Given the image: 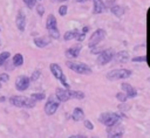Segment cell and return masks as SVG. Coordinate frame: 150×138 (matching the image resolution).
I'll use <instances>...</instances> for the list:
<instances>
[{"label":"cell","instance_id":"6da1fadb","mask_svg":"<svg viewBox=\"0 0 150 138\" xmlns=\"http://www.w3.org/2000/svg\"><path fill=\"white\" fill-rule=\"evenodd\" d=\"M11 105L16 108H25V109H32L36 105V101L33 99L30 96H21V95H13L8 98Z\"/></svg>","mask_w":150,"mask_h":138},{"label":"cell","instance_id":"7a4b0ae2","mask_svg":"<svg viewBox=\"0 0 150 138\" xmlns=\"http://www.w3.org/2000/svg\"><path fill=\"white\" fill-rule=\"evenodd\" d=\"M123 117H124V115H122V113L107 111V112H102L98 116V122L101 124L105 125V126H110V125H114V124L120 123Z\"/></svg>","mask_w":150,"mask_h":138},{"label":"cell","instance_id":"3957f363","mask_svg":"<svg viewBox=\"0 0 150 138\" xmlns=\"http://www.w3.org/2000/svg\"><path fill=\"white\" fill-rule=\"evenodd\" d=\"M132 74V70L130 69H125V68H118V69H112L110 71L107 73L105 77L108 81H118V80H125L129 78Z\"/></svg>","mask_w":150,"mask_h":138},{"label":"cell","instance_id":"277c9868","mask_svg":"<svg viewBox=\"0 0 150 138\" xmlns=\"http://www.w3.org/2000/svg\"><path fill=\"white\" fill-rule=\"evenodd\" d=\"M66 65L68 69L73 70L74 73L76 74H80V75H90L93 74V70L89 65H87L86 63L83 62H74V61H67L66 62Z\"/></svg>","mask_w":150,"mask_h":138},{"label":"cell","instance_id":"5b68a950","mask_svg":"<svg viewBox=\"0 0 150 138\" xmlns=\"http://www.w3.org/2000/svg\"><path fill=\"white\" fill-rule=\"evenodd\" d=\"M49 70H50L52 75L62 84V87H64V88H70V85H69V83H68V81H67V77H66V75H64V73H63V70H62V68H61L57 63H50V64H49Z\"/></svg>","mask_w":150,"mask_h":138},{"label":"cell","instance_id":"8992f818","mask_svg":"<svg viewBox=\"0 0 150 138\" xmlns=\"http://www.w3.org/2000/svg\"><path fill=\"white\" fill-rule=\"evenodd\" d=\"M107 36V32L103 28H98L96 30H94L91 33V35L89 36V41H88V47L89 48H94L96 46H98Z\"/></svg>","mask_w":150,"mask_h":138},{"label":"cell","instance_id":"52a82bcc","mask_svg":"<svg viewBox=\"0 0 150 138\" xmlns=\"http://www.w3.org/2000/svg\"><path fill=\"white\" fill-rule=\"evenodd\" d=\"M114 55H115V53H114V50H112L111 48H104V49L97 55L96 62H97V64H100V65H105V64H108L110 61L114 60Z\"/></svg>","mask_w":150,"mask_h":138},{"label":"cell","instance_id":"ba28073f","mask_svg":"<svg viewBox=\"0 0 150 138\" xmlns=\"http://www.w3.org/2000/svg\"><path fill=\"white\" fill-rule=\"evenodd\" d=\"M55 98H56V97H55ZM55 98H54V96H49L48 99H47V102H46V104H45L43 110H45V113H46L47 116L54 115V113L57 111L59 106H60V103H61V102H60L59 99L55 101Z\"/></svg>","mask_w":150,"mask_h":138},{"label":"cell","instance_id":"9c48e42d","mask_svg":"<svg viewBox=\"0 0 150 138\" xmlns=\"http://www.w3.org/2000/svg\"><path fill=\"white\" fill-rule=\"evenodd\" d=\"M30 78L26 75H20L15 80V89L18 91H26L30 85Z\"/></svg>","mask_w":150,"mask_h":138},{"label":"cell","instance_id":"30bf717a","mask_svg":"<svg viewBox=\"0 0 150 138\" xmlns=\"http://www.w3.org/2000/svg\"><path fill=\"white\" fill-rule=\"evenodd\" d=\"M55 97L56 99H59L61 103H64L69 99H71V96H70V88H61V87H57L55 89Z\"/></svg>","mask_w":150,"mask_h":138},{"label":"cell","instance_id":"8fae6325","mask_svg":"<svg viewBox=\"0 0 150 138\" xmlns=\"http://www.w3.org/2000/svg\"><path fill=\"white\" fill-rule=\"evenodd\" d=\"M105 132L109 137H122L124 134V126L121 123H117V124L107 126Z\"/></svg>","mask_w":150,"mask_h":138},{"label":"cell","instance_id":"7c38bea8","mask_svg":"<svg viewBox=\"0 0 150 138\" xmlns=\"http://www.w3.org/2000/svg\"><path fill=\"white\" fill-rule=\"evenodd\" d=\"M26 14L23 13V11L19 9L18 13H16V16H15V26L18 27V29L20 32H23L26 29Z\"/></svg>","mask_w":150,"mask_h":138},{"label":"cell","instance_id":"4fadbf2b","mask_svg":"<svg viewBox=\"0 0 150 138\" xmlns=\"http://www.w3.org/2000/svg\"><path fill=\"white\" fill-rule=\"evenodd\" d=\"M81 49H82V46H81V44H75V46H73V47L67 48V49L64 50V55H66V57H68V58H70V60H71V58H77L79 55H80Z\"/></svg>","mask_w":150,"mask_h":138},{"label":"cell","instance_id":"5bb4252c","mask_svg":"<svg viewBox=\"0 0 150 138\" xmlns=\"http://www.w3.org/2000/svg\"><path fill=\"white\" fill-rule=\"evenodd\" d=\"M108 9V6L102 0H93V13L101 14Z\"/></svg>","mask_w":150,"mask_h":138},{"label":"cell","instance_id":"9a60e30c","mask_svg":"<svg viewBox=\"0 0 150 138\" xmlns=\"http://www.w3.org/2000/svg\"><path fill=\"white\" fill-rule=\"evenodd\" d=\"M121 88H122V90L127 94V96H128L129 98H135V97L137 96V90H136L130 83L124 82V83L121 84Z\"/></svg>","mask_w":150,"mask_h":138},{"label":"cell","instance_id":"2e32d148","mask_svg":"<svg viewBox=\"0 0 150 138\" xmlns=\"http://www.w3.org/2000/svg\"><path fill=\"white\" fill-rule=\"evenodd\" d=\"M50 37H49V35L48 36H38V37H34V44L38 47V48H45L46 46H48L49 44V42H50Z\"/></svg>","mask_w":150,"mask_h":138},{"label":"cell","instance_id":"e0dca14e","mask_svg":"<svg viewBox=\"0 0 150 138\" xmlns=\"http://www.w3.org/2000/svg\"><path fill=\"white\" fill-rule=\"evenodd\" d=\"M70 118L74 120V122H80V120H83L84 119V111L82 108H74L71 115H70Z\"/></svg>","mask_w":150,"mask_h":138},{"label":"cell","instance_id":"ac0fdd59","mask_svg":"<svg viewBox=\"0 0 150 138\" xmlns=\"http://www.w3.org/2000/svg\"><path fill=\"white\" fill-rule=\"evenodd\" d=\"M128 60H129V53L125 51V50L117 51V53L114 55V61H115L116 63H125Z\"/></svg>","mask_w":150,"mask_h":138},{"label":"cell","instance_id":"d6986e66","mask_svg":"<svg viewBox=\"0 0 150 138\" xmlns=\"http://www.w3.org/2000/svg\"><path fill=\"white\" fill-rule=\"evenodd\" d=\"M110 12H111V14L115 15L116 18H122V16L124 15V13H125V7L115 4L114 6L110 7Z\"/></svg>","mask_w":150,"mask_h":138},{"label":"cell","instance_id":"ffe728a7","mask_svg":"<svg viewBox=\"0 0 150 138\" xmlns=\"http://www.w3.org/2000/svg\"><path fill=\"white\" fill-rule=\"evenodd\" d=\"M46 28H47V30L57 28V21H56L55 15L49 14V15L47 16V19H46Z\"/></svg>","mask_w":150,"mask_h":138},{"label":"cell","instance_id":"44dd1931","mask_svg":"<svg viewBox=\"0 0 150 138\" xmlns=\"http://www.w3.org/2000/svg\"><path fill=\"white\" fill-rule=\"evenodd\" d=\"M80 34V30L79 29H70V30H67L64 34H63V40L64 41H70V40H74L77 37V35Z\"/></svg>","mask_w":150,"mask_h":138},{"label":"cell","instance_id":"7402d4cb","mask_svg":"<svg viewBox=\"0 0 150 138\" xmlns=\"http://www.w3.org/2000/svg\"><path fill=\"white\" fill-rule=\"evenodd\" d=\"M13 65L14 67H21L23 64V55L21 53H16L13 56Z\"/></svg>","mask_w":150,"mask_h":138},{"label":"cell","instance_id":"603a6c76","mask_svg":"<svg viewBox=\"0 0 150 138\" xmlns=\"http://www.w3.org/2000/svg\"><path fill=\"white\" fill-rule=\"evenodd\" d=\"M70 96L71 98H75V99H83L84 98V92L83 91H80V90H73L70 89Z\"/></svg>","mask_w":150,"mask_h":138},{"label":"cell","instance_id":"cb8c5ba5","mask_svg":"<svg viewBox=\"0 0 150 138\" xmlns=\"http://www.w3.org/2000/svg\"><path fill=\"white\" fill-rule=\"evenodd\" d=\"M48 35H49V37H50L52 40H59V39L61 37V34H60V32H59L57 28L49 29V30H48Z\"/></svg>","mask_w":150,"mask_h":138},{"label":"cell","instance_id":"d4e9b609","mask_svg":"<svg viewBox=\"0 0 150 138\" xmlns=\"http://www.w3.org/2000/svg\"><path fill=\"white\" fill-rule=\"evenodd\" d=\"M9 56H11V53L9 51H1L0 53V67H2L7 62V60L9 58Z\"/></svg>","mask_w":150,"mask_h":138},{"label":"cell","instance_id":"484cf974","mask_svg":"<svg viewBox=\"0 0 150 138\" xmlns=\"http://www.w3.org/2000/svg\"><path fill=\"white\" fill-rule=\"evenodd\" d=\"M30 97L33 99H35L36 102H39V101H42L46 98V94L45 92H33V94H30Z\"/></svg>","mask_w":150,"mask_h":138},{"label":"cell","instance_id":"4316f807","mask_svg":"<svg viewBox=\"0 0 150 138\" xmlns=\"http://www.w3.org/2000/svg\"><path fill=\"white\" fill-rule=\"evenodd\" d=\"M40 76H41V70L35 69V70H33V73L30 74L29 78H30V81H32V82H36V81L40 78Z\"/></svg>","mask_w":150,"mask_h":138},{"label":"cell","instance_id":"83f0119b","mask_svg":"<svg viewBox=\"0 0 150 138\" xmlns=\"http://www.w3.org/2000/svg\"><path fill=\"white\" fill-rule=\"evenodd\" d=\"M115 97L117 98V101H118V102H127V99L129 98L124 91H123V92H117V94L115 95Z\"/></svg>","mask_w":150,"mask_h":138},{"label":"cell","instance_id":"f1b7e54d","mask_svg":"<svg viewBox=\"0 0 150 138\" xmlns=\"http://www.w3.org/2000/svg\"><path fill=\"white\" fill-rule=\"evenodd\" d=\"M22 1H23V4L27 6V8L33 9V8L36 6V1H38V0H22Z\"/></svg>","mask_w":150,"mask_h":138},{"label":"cell","instance_id":"f546056e","mask_svg":"<svg viewBox=\"0 0 150 138\" xmlns=\"http://www.w3.org/2000/svg\"><path fill=\"white\" fill-rule=\"evenodd\" d=\"M132 62H146L148 61V57L146 55H139V56H135L131 58Z\"/></svg>","mask_w":150,"mask_h":138},{"label":"cell","instance_id":"4dcf8cb0","mask_svg":"<svg viewBox=\"0 0 150 138\" xmlns=\"http://www.w3.org/2000/svg\"><path fill=\"white\" fill-rule=\"evenodd\" d=\"M35 11H36V13H38L39 16H43V14H45V7L41 4H38L35 6Z\"/></svg>","mask_w":150,"mask_h":138},{"label":"cell","instance_id":"1f68e13d","mask_svg":"<svg viewBox=\"0 0 150 138\" xmlns=\"http://www.w3.org/2000/svg\"><path fill=\"white\" fill-rule=\"evenodd\" d=\"M83 125H84V127H86L87 130H89V131L94 130V124H93L91 120H89V119H83Z\"/></svg>","mask_w":150,"mask_h":138},{"label":"cell","instance_id":"d6a6232c","mask_svg":"<svg viewBox=\"0 0 150 138\" xmlns=\"http://www.w3.org/2000/svg\"><path fill=\"white\" fill-rule=\"evenodd\" d=\"M67 12H68V6H66V5H61V6L59 7V14H60L61 16L67 15Z\"/></svg>","mask_w":150,"mask_h":138},{"label":"cell","instance_id":"836d02e7","mask_svg":"<svg viewBox=\"0 0 150 138\" xmlns=\"http://www.w3.org/2000/svg\"><path fill=\"white\" fill-rule=\"evenodd\" d=\"M117 108H118V110H120V111H123V112H124V111L130 110V105H128V104H127V102H121V104H120Z\"/></svg>","mask_w":150,"mask_h":138},{"label":"cell","instance_id":"e575fe53","mask_svg":"<svg viewBox=\"0 0 150 138\" xmlns=\"http://www.w3.org/2000/svg\"><path fill=\"white\" fill-rule=\"evenodd\" d=\"M9 81V75L7 73H1L0 74V82L1 83H7Z\"/></svg>","mask_w":150,"mask_h":138},{"label":"cell","instance_id":"d590c367","mask_svg":"<svg viewBox=\"0 0 150 138\" xmlns=\"http://www.w3.org/2000/svg\"><path fill=\"white\" fill-rule=\"evenodd\" d=\"M86 35H87V33H84V32H81L79 35H77V37H76V40L79 41V42H82L84 39H86Z\"/></svg>","mask_w":150,"mask_h":138},{"label":"cell","instance_id":"8d00e7d4","mask_svg":"<svg viewBox=\"0 0 150 138\" xmlns=\"http://www.w3.org/2000/svg\"><path fill=\"white\" fill-rule=\"evenodd\" d=\"M115 2H116V0H105V5H107L108 7L114 6V5H115Z\"/></svg>","mask_w":150,"mask_h":138},{"label":"cell","instance_id":"74e56055","mask_svg":"<svg viewBox=\"0 0 150 138\" xmlns=\"http://www.w3.org/2000/svg\"><path fill=\"white\" fill-rule=\"evenodd\" d=\"M6 99H7V98H6L5 96H0V102H1V103H4V102H6Z\"/></svg>","mask_w":150,"mask_h":138},{"label":"cell","instance_id":"f35d334b","mask_svg":"<svg viewBox=\"0 0 150 138\" xmlns=\"http://www.w3.org/2000/svg\"><path fill=\"white\" fill-rule=\"evenodd\" d=\"M52 2H66V1H68V0H50Z\"/></svg>","mask_w":150,"mask_h":138},{"label":"cell","instance_id":"ab89813d","mask_svg":"<svg viewBox=\"0 0 150 138\" xmlns=\"http://www.w3.org/2000/svg\"><path fill=\"white\" fill-rule=\"evenodd\" d=\"M76 2H80V4H83V2H87V1H89V0H75Z\"/></svg>","mask_w":150,"mask_h":138},{"label":"cell","instance_id":"60d3db41","mask_svg":"<svg viewBox=\"0 0 150 138\" xmlns=\"http://www.w3.org/2000/svg\"><path fill=\"white\" fill-rule=\"evenodd\" d=\"M71 137H86L84 134H74V136H71Z\"/></svg>","mask_w":150,"mask_h":138},{"label":"cell","instance_id":"b9f144b4","mask_svg":"<svg viewBox=\"0 0 150 138\" xmlns=\"http://www.w3.org/2000/svg\"><path fill=\"white\" fill-rule=\"evenodd\" d=\"M1 88H2V83L0 82V89H1Z\"/></svg>","mask_w":150,"mask_h":138},{"label":"cell","instance_id":"7bdbcfd3","mask_svg":"<svg viewBox=\"0 0 150 138\" xmlns=\"http://www.w3.org/2000/svg\"><path fill=\"white\" fill-rule=\"evenodd\" d=\"M0 30H1V28H0ZM0 46H1V40H0Z\"/></svg>","mask_w":150,"mask_h":138}]
</instances>
